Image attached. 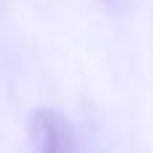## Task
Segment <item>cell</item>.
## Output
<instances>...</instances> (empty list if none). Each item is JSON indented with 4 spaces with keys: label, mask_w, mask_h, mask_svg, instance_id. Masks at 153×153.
Here are the masks:
<instances>
[{
    "label": "cell",
    "mask_w": 153,
    "mask_h": 153,
    "mask_svg": "<svg viewBox=\"0 0 153 153\" xmlns=\"http://www.w3.org/2000/svg\"><path fill=\"white\" fill-rule=\"evenodd\" d=\"M30 140H32L35 153H70L73 151L70 124L56 110H38V113H32Z\"/></svg>",
    "instance_id": "cell-1"
}]
</instances>
